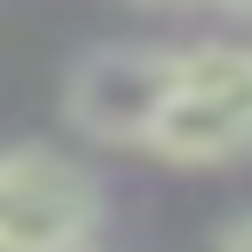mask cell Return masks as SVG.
I'll return each instance as SVG.
<instances>
[{
  "label": "cell",
  "instance_id": "1",
  "mask_svg": "<svg viewBox=\"0 0 252 252\" xmlns=\"http://www.w3.org/2000/svg\"><path fill=\"white\" fill-rule=\"evenodd\" d=\"M147 154L182 161V168L245 161L252 154V49L238 42L175 49V84L147 133Z\"/></svg>",
  "mask_w": 252,
  "mask_h": 252
},
{
  "label": "cell",
  "instance_id": "2",
  "mask_svg": "<svg viewBox=\"0 0 252 252\" xmlns=\"http://www.w3.org/2000/svg\"><path fill=\"white\" fill-rule=\"evenodd\" d=\"M98 182L56 147H0V252H84L98 231Z\"/></svg>",
  "mask_w": 252,
  "mask_h": 252
},
{
  "label": "cell",
  "instance_id": "3",
  "mask_svg": "<svg viewBox=\"0 0 252 252\" xmlns=\"http://www.w3.org/2000/svg\"><path fill=\"white\" fill-rule=\"evenodd\" d=\"M175 84V49H140V42H112L91 49L70 84H63V112L77 133L105 140V147H147L154 119L168 105Z\"/></svg>",
  "mask_w": 252,
  "mask_h": 252
},
{
  "label": "cell",
  "instance_id": "4",
  "mask_svg": "<svg viewBox=\"0 0 252 252\" xmlns=\"http://www.w3.org/2000/svg\"><path fill=\"white\" fill-rule=\"evenodd\" d=\"M217 252H252V217H231V224L217 231Z\"/></svg>",
  "mask_w": 252,
  "mask_h": 252
},
{
  "label": "cell",
  "instance_id": "5",
  "mask_svg": "<svg viewBox=\"0 0 252 252\" xmlns=\"http://www.w3.org/2000/svg\"><path fill=\"white\" fill-rule=\"evenodd\" d=\"M217 7H231V14H252V0H217Z\"/></svg>",
  "mask_w": 252,
  "mask_h": 252
},
{
  "label": "cell",
  "instance_id": "6",
  "mask_svg": "<svg viewBox=\"0 0 252 252\" xmlns=\"http://www.w3.org/2000/svg\"><path fill=\"white\" fill-rule=\"evenodd\" d=\"M147 7H189V0H147Z\"/></svg>",
  "mask_w": 252,
  "mask_h": 252
}]
</instances>
